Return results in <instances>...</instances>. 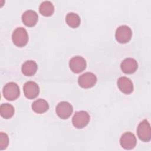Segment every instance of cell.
Masks as SVG:
<instances>
[{
	"label": "cell",
	"instance_id": "obj_1",
	"mask_svg": "<svg viewBox=\"0 0 151 151\" xmlns=\"http://www.w3.org/2000/svg\"><path fill=\"white\" fill-rule=\"evenodd\" d=\"M12 40L16 46L19 47L25 46L28 41V35L27 30L23 27L17 28L12 32Z\"/></svg>",
	"mask_w": 151,
	"mask_h": 151
},
{
	"label": "cell",
	"instance_id": "obj_2",
	"mask_svg": "<svg viewBox=\"0 0 151 151\" xmlns=\"http://www.w3.org/2000/svg\"><path fill=\"white\" fill-rule=\"evenodd\" d=\"M19 88L15 83H8L4 87L3 95L5 99L8 100H15L19 96Z\"/></svg>",
	"mask_w": 151,
	"mask_h": 151
},
{
	"label": "cell",
	"instance_id": "obj_3",
	"mask_svg": "<svg viewBox=\"0 0 151 151\" xmlns=\"http://www.w3.org/2000/svg\"><path fill=\"white\" fill-rule=\"evenodd\" d=\"M132 31L130 28L127 25L119 27L115 33V37L118 42L125 44L128 42L132 38Z\"/></svg>",
	"mask_w": 151,
	"mask_h": 151
},
{
	"label": "cell",
	"instance_id": "obj_4",
	"mask_svg": "<svg viewBox=\"0 0 151 151\" xmlns=\"http://www.w3.org/2000/svg\"><path fill=\"white\" fill-rule=\"evenodd\" d=\"M137 134L139 138L143 142H147L150 140V126L147 120H143L139 123L137 128Z\"/></svg>",
	"mask_w": 151,
	"mask_h": 151
},
{
	"label": "cell",
	"instance_id": "obj_5",
	"mask_svg": "<svg viewBox=\"0 0 151 151\" xmlns=\"http://www.w3.org/2000/svg\"><path fill=\"white\" fill-rule=\"evenodd\" d=\"M90 120V116L87 111H79L76 112L73 117V126L77 129H82L86 126Z\"/></svg>",
	"mask_w": 151,
	"mask_h": 151
},
{
	"label": "cell",
	"instance_id": "obj_6",
	"mask_svg": "<svg viewBox=\"0 0 151 151\" xmlns=\"http://www.w3.org/2000/svg\"><path fill=\"white\" fill-rule=\"evenodd\" d=\"M97 82V77L94 74L87 72L81 74L78 79V83L80 87L84 88H89L93 87Z\"/></svg>",
	"mask_w": 151,
	"mask_h": 151
},
{
	"label": "cell",
	"instance_id": "obj_7",
	"mask_svg": "<svg viewBox=\"0 0 151 151\" xmlns=\"http://www.w3.org/2000/svg\"><path fill=\"white\" fill-rule=\"evenodd\" d=\"M73 111V106L67 101L60 102L56 106L55 111L57 116L62 119H68Z\"/></svg>",
	"mask_w": 151,
	"mask_h": 151
},
{
	"label": "cell",
	"instance_id": "obj_8",
	"mask_svg": "<svg viewBox=\"0 0 151 151\" xmlns=\"http://www.w3.org/2000/svg\"><path fill=\"white\" fill-rule=\"evenodd\" d=\"M137 143V140L134 134L131 132H126L123 133L120 139V144L124 149H132Z\"/></svg>",
	"mask_w": 151,
	"mask_h": 151
},
{
	"label": "cell",
	"instance_id": "obj_9",
	"mask_svg": "<svg viewBox=\"0 0 151 151\" xmlns=\"http://www.w3.org/2000/svg\"><path fill=\"white\" fill-rule=\"evenodd\" d=\"M23 91L24 95L27 98L33 99L38 96L40 92V88L35 82L29 81L24 84Z\"/></svg>",
	"mask_w": 151,
	"mask_h": 151
},
{
	"label": "cell",
	"instance_id": "obj_10",
	"mask_svg": "<svg viewBox=\"0 0 151 151\" xmlns=\"http://www.w3.org/2000/svg\"><path fill=\"white\" fill-rule=\"evenodd\" d=\"M71 70L75 73L82 72L86 68V61L81 56H75L71 58L69 63Z\"/></svg>",
	"mask_w": 151,
	"mask_h": 151
},
{
	"label": "cell",
	"instance_id": "obj_11",
	"mask_svg": "<svg viewBox=\"0 0 151 151\" xmlns=\"http://www.w3.org/2000/svg\"><path fill=\"white\" fill-rule=\"evenodd\" d=\"M120 68L123 73L126 74H132L137 70L138 64L134 58H127L121 63Z\"/></svg>",
	"mask_w": 151,
	"mask_h": 151
},
{
	"label": "cell",
	"instance_id": "obj_12",
	"mask_svg": "<svg viewBox=\"0 0 151 151\" xmlns=\"http://www.w3.org/2000/svg\"><path fill=\"white\" fill-rule=\"evenodd\" d=\"M22 21L27 27H32L36 25L38 16L37 13L33 10H27L22 15Z\"/></svg>",
	"mask_w": 151,
	"mask_h": 151
},
{
	"label": "cell",
	"instance_id": "obj_13",
	"mask_svg": "<svg viewBox=\"0 0 151 151\" xmlns=\"http://www.w3.org/2000/svg\"><path fill=\"white\" fill-rule=\"evenodd\" d=\"M117 86L119 90L126 94H129L133 91V85L132 81L126 77H121L117 80Z\"/></svg>",
	"mask_w": 151,
	"mask_h": 151
},
{
	"label": "cell",
	"instance_id": "obj_14",
	"mask_svg": "<svg viewBox=\"0 0 151 151\" xmlns=\"http://www.w3.org/2000/svg\"><path fill=\"white\" fill-rule=\"evenodd\" d=\"M37 64L34 61L28 60L22 65L21 71L25 76H31L37 72Z\"/></svg>",
	"mask_w": 151,
	"mask_h": 151
},
{
	"label": "cell",
	"instance_id": "obj_15",
	"mask_svg": "<svg viewBox=\"0 0 151 151\" xmlns=\"http://www.w3.org/2000/svg\"><path fill=\"white\" fill-rule=\"evenodd\" d=\"M48 103L44 99H37L32 104V110L38 114H42L46 112L48 110Z\"/></svg>",
	"mask_w": 151,
	"mask_h": 151
},
{
	"label": "cell",
	"instance_id": "obj_16",
	"mask_svg": "<svg viewBox=\"0 0 151 151\" xmlns=\"http://www.w3.org/2000/svg\"><path fill=\"white\" fill-rule=\"evenodd\" d=\"M39 11L42 15L45 17H50L53 14L54 7L50 1H44L39 6Z\"/></svg>",
	"mask_w": 151,
	"mask_h": 151
},
{
	"label": "cell",
	"instance_id": "obj_17",
	"mask_svg": "<svg viewBox=\"0 0 151 151\" xmlns=\"http://www.w3.org/2000/svg\"><path fill=\"white\" fill-rule=\"evenodd\" d=\"M65 21L68 26L76 28L80 25L81 19L78 14L74 12H69L66 15Z\"/></svg>",
	"mask_w": 151,
	"mask_h": 151
},
{
	"label": "cell",
	"instance_id": "obj_18",
	"mask_svg": "<svg viewBox=\"0 0 151 151\" xmlns=\"http://www.w3.org/2000/svg\"><path fill=\"white\" fill-rule=\"evenodd\" d=\"M14 107L9 103H4L1 105L0 113L2 117L8 119L11 118L14 114Z\"/></svg>",
	"mask_w": 151,
	"mask_h": 151
},
{
	"label": "cell",
	"instance_id": "obj_19",
	"mask_svg": "<svg viewBox=\"0 0 151 151\" xmlns=\"http://www.w3.org/2000/svg\"><path fill=\"white\" fill-rule=\"evenodd\" d=\"M0 149L4 150L6 149L9 143V138L8 135L3 132H1L0 134Z\"/></svg>",
	"mask_w": 151,
	"mask_h": 151
}]
</instances>
